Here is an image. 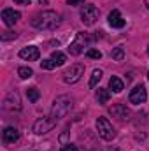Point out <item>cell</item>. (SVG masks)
<instances>
[{
  "mask_svg": "<svg viewBox=\"0 0 149 151\" xmlns=\"http://www.w3.org/2000/svg\"><path fill=\"white\" fill-rule=\"evenodd\" d=\"M4 107H5V109H9V111H19V109H21L19 95H18L16 91L9 93V97H7V99H5V102H4Z\"/></svg>",
  "mask_w": 149,
  "mask_h": 151,
  "instance_id": "12",
  "label": "cell"
},
{
  "mask_svg": "<svg viewBox=\"0 0 149 151\" xmlns=\"http://www.w3.org/2000/svg\"><path fill=\"white\" fill-rule=\"evenodd\" d=\"M19 18H21V14L14 9H4L2 11V19L7 27H14V23L19 21Z\"/></svg>",
  "mask_w": 149,
  "mask_h": 151,
  "instance_id": "11",
  "label": "cell"
},
{
  "mask_svg": "<svg viewBox=\"0 0 149 151\" xmlns=\"http://www.w3.org/2000/svg\"><path fill=\"white\" fill-rule=\"evenodd\" d=\"M111 56L114 60H117V62H121L123 58H125V49H123V46H117V47H114L111 53Z\"/></svg>",
  "mask_w": 149,
  "mask_h": 151,
  "instance_id": "20",
  "label": "cell"
},
{
  "mask_svg": "<svg viewBox=\"0 0 149 151\" xmlns=\"http://www.w3.org/2000/svg\"><path fill=\"white\" fill-rule=\"evenodd\" d=\"M88 58H95V60H100L102 58V51H98V49H88Z\"/></svg>",
  "mask_w": 149,
  "mask_h": 151,
  "instance_id": "23",
  "label": "cell"
},
{
  "mask_svg": "<svg viewBox=\"0 0 149 151\" xmlns=\"http://www.w3.org/2000/svg\"><path fill=\"white\" fill-rule=\"evenodd\" d=\"M40 67H42L44 70H53V69L56 67V63H54L51 58H47V60H42V62H40Z\"/></svg>",
  "mask_w": 149,
  "mask_h": 151,
  "instance_id": "22",
  "label": "cell"
},
{
  "mask_svg": "<svg viewBox=\"0 0 149 151\" xmlns=\"http://www.w3.org/2000/svg\"><path fill=\"white\" fill-rule=\"evenodd\" d=\"M18 76H19L21 79H30V77L34 76V70H32L30 67H19V69H18Z\"/></svg>",
  "mask_w": 149,
  "mask_h": 151,
  "instance_id": "21",
  "label": "cell"
},
{
  "mask_svg": "<svg viewBox=\"0 0 149 151\" xmlns=\"http://www.w3.org/2000/svg\"><path fill=\"white\" fill-rule=\"evenodd\" d=\"M2 139H4L5 144H14V142L19 139V132H18V128H14V127H7V128L2 132Z\"/></svg>",
  "mask_w": 149,
  "mask_h": 151,
  "instance_id": "13",
  "label": "cell"
},
{
  "mask_svg": "<svg viewBox=\"0 0 149 151\" xmlns=\"http://www.w3.org/2000/svg\"><path fill=\"white\" fill-rule=\"evenodd\" d=\"M82 76H84V65L74 63V65H70V69H67V70L63 72V81H65L67 84H74V83H77Z\"/></svg>",
  "mask_w": 149,
  "mask_h": 151,
  "instance_id": "6",
  "label": "cell"
},
{
  "mask_svg": "<svg viewBox=\"0 0 149 151\" xmlns=\"http://www.w3.org/2000/svg\"><path fill=\"white\" fill-rule=\"evenodd\" d=\"M56 119L54 118H51V116H46V118H40L37 119L35 123H34V132L37 134V135H44V134H47V132H51L54 127H56Z\"/></svg>",
  "mask_w": 149,
  "mask_h": 151,
  "instance_id": "5",
  "label": "cell"
},
{
  "mask_svg": "<svg viewBox=\"0 0 149 151\" xmlns=\"http://www.w3.org/2000/svg\"><path fill=\"white\" fill-rule=\"evenodd\" d=\"M70 109H72V99L69 95H60L53 102V109H51L49 116L54 118L56 121H60L63 116H67V114L70 113Z\"/></svg>",
  "mask_w": 149,
  "mask_h": 151,
  "instance_id": "2",
  "label": "cell"
},
{
  "mask_svg": "<svg viewBox=\"0 0 149 151\" xmlns=\"http://www.w3.org/2000/svg\"><path fill=\"white\" fill-rule=\"evenodd\" d=\"M16 4H23V5H30V0H14Z\"/></svg>",
  "mask_w": 149,
  "mask_h": 151,
  "instance_id": "27",
  "label": "cell"
},
{
  "mask_svg": "<svg viewBox=\"0 0 149 151\" xmlns=\"http://www.w3.org/2000/svg\"><path fill=\"white\" fill-rule=\"evenodd\" d=\"M130 102L132 104H135V106H139V104H144L146 102V99H148V91H146V86L144 84H137L132 91H130Z\"/></svg>",
  "mask_w": 149,
  "mask_h": 151,
  "instance_id": "8",
  "label": "cell"
},
{
  "mask_svg": "<svg viewBox=\"0 0 149 151\" xmlns=\"http://www.w3.org/2000/svg\"><path fill=\"white\" fill-rule=\"evenodd\" d=\"M18 34L16 32H4L2 34V40H11V39H16Z\"/></svg>",
  "mask_w": 149,
  "mask_h": 151,
  "instance_id": "24",
  "label": "cell"
},
{
  "mask_svg": "<svg viewBox=\"0 0 149 151\" xmlns=\"http://www.w3.org/2000/svg\"><path fill=\"white\" fill-rule=\"evenodd\" d=\"M97 132H98V135H100L104 141H112V139L116 137V130H114L112 123L107 118H104V116L97 119Z\"/></svg>",
  "mask_w": 149,
  "mask_h": 151,
  "instance_id": "4",
  "label": "cell"
},
{
  "mask_svg": "<svg viewBox=\"0 0 149 151\" xmlns=\"http://www.w3.org/2000/svg\"><path fill=\"white\" fill-rule=\"evenodd\" d=\"M62 151H79V150H77V146H74V144H63Z\"/></svg>",
  "mask_w": 149,
  "mask_h": 151,
  "instance_id": "25",
  "label": "cell"
},
{
  "mask_svg": "<svg viewBox=\"0 0 149 151\" xmlns=\"http://www.w3.org/2000/svg\"><path fill=\"white\" fill-rule=\"evenodd\" d=\"M148 55H149V46H148Z\"/></svg>",
  "mask_w": 149,
  "mask_h": 151,
  "instance_id": "30",
  "label": "cell"
},
{
  "mask_svg": "<svg viewBox=\"0 0 149 151\" xmlns=\"http://www.w3.org/2000/svg\"><path fill=\"white\" fill-rule=\"evenodd\" d=\"M51 60L56 63V67L58 65H63L65 62H67V56L62 53V51H53V55H51Z\"/></svg>",
  "mask_w": 149,
  "mask_h": 151,
  "instance_id": "17",
  "label": "cell"
},
{
  "mask_svg": "<svg viewBox=\"0 0 149 151\" xmlns=\"http://www.w3.org/2000/svg\"><path fill=\"white\" fill-rule=\"evenodd\" d=\"M148 77H149V72H148Z\"/></svg>",
  "mask_w": 149,
  "mask_h": 151,
  "instance_id": "31",
  "label": "cell"
},
{
  "mask_svg": "<svg viewBox=\"0 0 149 151\" xmlns=\"http://www.w3.org/2000/svg\"><path fill=\"white\" fill-rule=\"evenodd\" d=\"M146 7L149 9V0H146Z\"/></svg>",
  "mask_w": 149,
  "mask_h": 151,
  "instance_id": "29",
  "label": "cell"
},
{
  "mask_svg": "<svg viewBox=\"0 0 149 151\" xmlns=\"http://www.w3.org/2000/svg\"><path fill=\"white\" fill-rule=\"evenodd\" d=\"M91 35L90 34H86V32H79L75 39L70 42V46H69V53L72 55V56H79L82 51H84V47H88V44L91 42Z\"/></svg>",
  "mask_w": 149,
  "mask_h": 151,
  "instance_id": "3",
  "label": "cell"
},
{
  "mask_svg": "<svg viewBox=\"0 0 149 151\" xmlns=\"http://www.w3.org/2000/svg\"><path fill=\"white\" fill-rule=\"evenodd\" d=\"M27 97H28V100H30V102H37L39 99H40V91H39L35 86H32V88H28V90H27Z\"/></svg>",
  "mask_w": 149,
  "mask_h": 151,
  "instance_id": "18",
  "label": "cell"
},
{
  "mask_svg": "<svg viewBox=\"0 0 149 151\" xmlns=\"http://www.w3.org/2000/svg\"><path fill=\"white\" fill-rule=\"evenodd\" d=\"M109 25H111L112 28H123V27L126 25V21L123 19L121 12H119L117 9H114L111 14H109Z\"/></svg>",
  "mask_w": 149,
  "mask_h": 151,
  "instance_id": "14",
  "label": "cell"
},
{
  "mask_svg": "<svg viewBox=\"0 0 149 151\" xmlns=\"http://www.w3.org/2000/svg\"><path fill=\"white\" fill-rule=\"evenodd\" d=\"M97 19H98V9L95 5H84L82 11H81V21L84 25L91 27V25L97 23Z\"/></svg>",
  "mask_w": 149,
  "mask_h": 151,
  "instance_id": "7",
  "label": "cell"
},
{
  "mask_svg": "<svg viewBox=\"0 0 149 151\" xmlns=\"http://www.w3.org/2000/svg\"><path fill=\"white\" fill-rule=\"evenodd\" d=\"M109 99H111V91L109 90H105V88H98L97 90V100H98V104H107Z\"/></svg>",
  "mask_w": 149,
  "mask_h": 151,
  "instance_id": "16",
  "label": "cell"
},
{
  "mask_svg": "<svg viewBox=\"0 0 149 151\" xmlns=\"http://www.w3.org/2000/svg\"><path fill=\"white\" fill-rule=\"evenodd\" d=\"M109 113L114 116V118H117V119H121V121H125V119H130V109L125 106V104H114L111 109H109Z\"/></svg>",
  "mask_w": 149,
  "mask_h": 151,
  "instance_id": "9",
  "label": "cell"
},
{
  "mask_svg": "<svg viewBox=\"0 0 149 151\" xmlns=\"http://www.w3.org/2000/svg\"><path fill=\"white\" fill-rule=\"evenodd\" d=\"M19 58L28 60V62H37L39 58H40V51L35 46H27V47H23L19 51Z\"/></svg>",
  "mask_w": 149,
  "mask_h": 151,
  "instance_id": "10",
  "label": "cell"
},
{
  "mask_svg": "<svg viewBox=\"0 0 149 151\" xmlns=\"http://www.w3.org/2000/svg\"><path fill=\"white\" fill-rule=\"evenodd\" d=\"M109 88H111L114 93H121V91H123V88H125V84H123V81H121L119 77L112 76L111 79H109Z\"/></svg>",
  "mask_w": 149,
  "mask_h": 151,
  "instance_id": "15",
  "label": "cell"
},
{
  "mask_svg": "<svg viewBox=\"0 0 149 151\" xmlns=\"http://www.w3.org/2000/svg\"><path fill=\"white\" fill-rule=\"evenodd\" d=\"M100 79H102V70L100 69H95L93 74H91V79H90V88H95Z\"/></svg>",
  "mask_w": 149,
  "mask_h": 151,
  "instance_id": "19",
  "label": "cell"
},
{
  "mask_svg": "<svg viewBox=\"0 0 149 151\" xmlns=\"http://www.w3.org/2000/svg\"><path fill=\"white\" fill-rule=\"evenodd\" d=\"M60 23L62 16L54 11H42L32 19V27H35L37 30H54L56 27H60Z\"/></svg>",
  "mask_w": 149,
  "mask_h": 151,
  "instance_id": "1",
  "label": "cell"
},
{
  "mask_svg": "<svg viewBox=\"0 0 149 151\" xmlns=\"http://www.w3.org/2000/svg\"><path fill=\"white\" fill-rule=\"evenodd\" d=\"M69 5H79V4H84V0H67Z\"/></svg>",
  "mask_w": 149,
  "mask_h": 151,
  "instance_id": "26",
  "label": "cell"
},
{
  "mask_svg": "<svg viewBox=\"0 0 149 151\" xmlns=\"http://www.w3.org/2000/svg\"><path fill=\"white\" fill-rule=\"evenodd\" d=\"M39 4L42 5V4H47V0H39Z\"/></svg>",
  "mask_w": 149,
  "mask_h": 151,
  "instance_id": "28",
  "label": "cell"
}]
</instances>
